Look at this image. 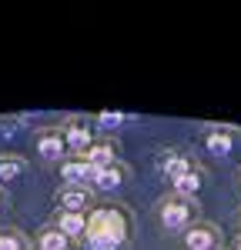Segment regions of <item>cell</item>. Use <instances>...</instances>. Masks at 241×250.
Returning a JSON list of instances; mask_svg holds the SVG:
<instances>
[{
  "label": "cell",
  "mask_w": 241,
  "mask_h": 250,
  "mask_svg": "<svg viewBox=\"0 0 241 250\" xmlns=\"http://www.w3.org/2000/svg\"><path fill=\"white\" fill-rule=\"evenodd\" d=\"M40 154L44 157H60L64 154V140H60V137H44V140H40Z\"/></svg>",
  "instance_id": "8fae6325"
},
{
  "label": "cell",
  "mask_w": 241,
  "mask_h": 250,
  "mask_svg": "<svg viewBox=\"0 0 241 250\" xmlns=\"http://www.w3.org/2000/svg\"><path fill=\"white\" fill-rule=\"evenodd\" d=\"M208 150H211V154H231V137L224 134V130H215V134L208 137Z\"/></svg>",
  "instance_id": "52a82bcc"
},
{
  "label": "cell",
  "mask_w": 241,
  "mask_h": 250,
  "mask_svg": "<svg viewBox=\"0 0 241 250\" xmlns=\"http://www.w3.org/2000/svg\"><path fill=\"white\" fill-rule=\"evenodd\" d=\"M100 124H111L114 127V124H120V117L118 114H100Z\"/></svg>",
  "instance_id": "9a60e30c"
},
{
  "label": "cell",
  "mask_w": 241,
  "mask_h": 250,
  "mask_svg": "<svg viewBox=\"0 0 241 250\" xmlns=\"http://www.w3.org/2000/svg\"><path fill=\"white\" fill-rule=\"evenodd\" d=\"M198 187H201V177L194 170H188L184 177L174 180V193H178V197H191V193H198Z\"/></svg>",
  "instance_id": "277c9868"
},
{
  "label": "cell",
  "mask_w": 241,
  "mask_h": 250,
  "mask_svg": "<svg viewBox=\"0 0 241 250\" xmlns=\"http://www.w3.org/2000/svg\"><path fill=\"white\" fill-rule=\"evenodd\" d=\"M87 157H91L87 164H94V167H111V160H114V150H111L107 144H100V147H94V150H91Z\"/></svg>",
  "instance_id": "9c48e42d"
},
{
  "label": "cell",
  "mask_w": 241,
  "mask_h": 250,
  "mask_svg": "<svg viewBox=\"0 0 241 250\" xmlns=\"http://www.w3.org/2000/svg\"><path fill=\"white\" fill-rule=\"evenodd\" d=\"M87 230V220H84V213H64L60 217V233L64 237H77V233Z\"/></svg>",
  "instance_id": "3957f363"
},
{
  "label": "cell",
  "mask_w": 241,
  "mask_h": 250,
  "mask_svg": "<svg viewBox=\"0 0 241 250\" xmlns=\"http://www.w3.org/2000/svg\"><path fill=\"white\" fill-rule=\"evenodd\" d=\"M67 144H71L74 150H84V147L91 144V130H84V127H71V130H67Z\"/></svg>",
  "instance_id": "30bf717a"
},
{
  "label": "cell",
  "mask_w": 241,
  "mask_h": 250,
  "mask_svg": "<svg viewBox=\"0 0 241 250\" xmlns=\"http://www.w3.org/2000/svg\"><path fill=\"white\" fill-rule=\"evenodd\" d=\"M60 207H67V213H80L84 207H87V193H84V190L60 193Z\"/></svg>",
  "instance_id": "5b68a950"
},
{
  "label": "cell",
  "mask_w": 241,
  "mask_h": 250,
  "mask_svg": "<svg viewBox=\"0 0 241 250\" xmlns=\"http://www.w3.org/2000/svg\"><path fill=\"white\" fill-rule=\"evenodd\" d=\"M238 230H241V220H238Z\"/></svg>",
  "instance_id": "2e32d148"
},
{
  "label": "cell",
  "mask_w": 241,
  "mask_h": 250,
  "mask_svg": "<svg viewBox=\"0 0 241 250\" xmlns=\"http://www.w3.org/2000/svg\"><path fill=\"white\" fill-rule=\"evenodd\" d=\"M191 213H194V210H191L184 200H171V204L161 207V224L171 227V230H178V227H184V224L191 220Z\"/></svg>",
  "instance_id": "6da1fadb"
},
{
  "label": "cell",
  "mask_w": 241,
  "mask_h": 250,
  "mask_svg": "<svg viewBox=\"0 0 241 250\" xmlns=\"http://www.w3.org/2000/svg\"><path fill=\"white\" fill-rule=\"evenodd\" d=\"M94 184H97L100 190H114V187H120V170H114V167H100L97 177H94Z\"/></svg>",
  "instance_id": "8992f818"
},
{
  "label": "cell",
  "mask_w": 241,
  "mask_h": 250,
  "mask_svg": "<svg viewBox=\"0 0 241 250\" xmlns=\"http://www.w3.org/2000/svg\"><path fill=\"white\" fill-rule=\"evenodd\" d=\"M238 250H241V244H238Z\"/></svg>",
  "instance_id": "e0dca14e"
},
{
  "label": "cell",
  "mask_w": 241,
  "mask_h": 250,
  "mask_svg": "<svg viewBox=\"0 0 241 250\" xmlns=\"http://www.w3.org/2000/svg\"><path fill=\"white\" fill-rule=\"evenodd\" d=\"M184 247L188 250H211L215 247V233L208 230V227H191V230L184 233Z\"/></svg>",
  "instance_id": "7a4b0ae2"
},
{
  "label": "cell",
  "mask_w": 241,
  "mask_h": 250,
  "mask_svg": "<svg viewBox=\"0 0 241 250\" xmlns=\"http://www.w3.org/2000/svg\"><path fill=\"white\" fill-rule=\"evenodd\" d=\"M188 170H191V164H188L184 157H171V160H164V173H168L171 180H178V177H184Z\"/></svg>",
  "instance_id": "ba28073f"
},
{
  "label": "cell",
  "mask_w": 241,
  "mask_h": 250,
  "mask_svg": "<svg viewBox=\"0 0 241 250\" xmlns=\"http://www.w3.org/2000/svg\"><path fill=\"white\" fill-rule=\"evenodd\" d=\"M67 247V237H64V233H44V237H40V250H64Z\"/></svg>",
  "instance_id": "7c38bea8"
},
{
  "label": "cell",
  "mask_w": 241,
  "mask_h": 250,
  "mask_svg": "<svg viewBox=\"0 0 241 250\" xmlns=\"http://www.w3.org/2000/svg\"><path fill=\"white\" fill-rule=\"evenodd\" d=\"M0 250H20L14 237H0Z\"/></svg>",
  "instance_id": "5bb4252c"
},
{
  "label": "cell",
  "mask_w": 241,
  "mask_h": 250,
  "mask_svg": "<svg viewBox=\"0 0 241 250\" xmlns=\"http://www.w3.org/2000/svg\"><path fill=\"white\" fill-rule=\"evenodd\" d=\"M20 173V164H0V180H14Z\"/></svg>",
  "instance_id": "4fadbf2b"
}]
</instances>
